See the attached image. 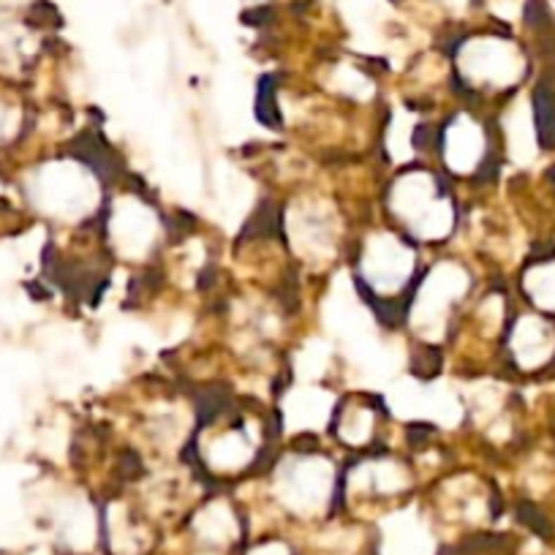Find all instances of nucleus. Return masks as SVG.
Wrapping results in <instances>:
<instances>
[]
</instances>
